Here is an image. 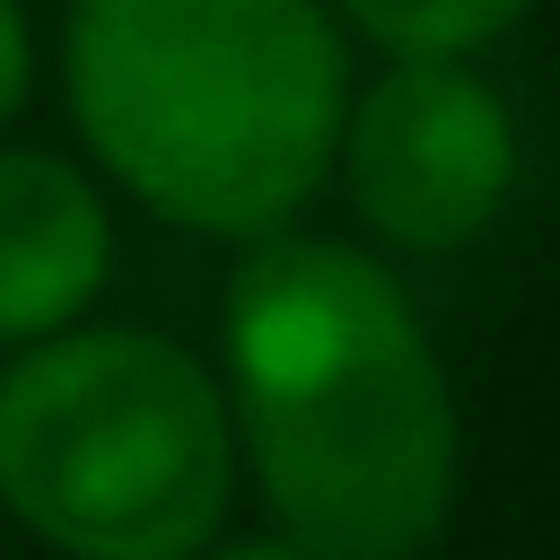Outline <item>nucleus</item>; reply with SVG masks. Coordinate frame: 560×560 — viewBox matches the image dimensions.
<instances>
[{"mask_svg":"<svg viewBox=\"0 0 560 560\" xmlns=\"http://www.w3.org/2000/svg\"><path fill=\"white\" fill-rule=\"evenodd\" d=\"M210 368L271 534L315 560H420L446 534L464 481L455 376L376 245L306 219L236 245Z\"/></svg>","mask_w":560,"mask_h":560,"instance_id":"obj_1","label":"nucleus"},{"mask_svg":"<svg viewBox=\"0 0 560 560\" xmlns=\"http://www.w3.org/2000/svg\"><path fill=\"white\" fill-rule=\"evenodd\" d=\"M350 52L324 0H61L52 88L105 192L254 245L332 184Z\"/></svg>","mask_w":560,"mask_h":560,"instance_id":"obj_2","label":"nucleus"},{"mask_svg":"<svg viewBox=\"0 0 560 560\" xmlns=\"http://www.w3.org/2000/svg\"><path fill=\"white\" fill-rule=\"evenodd\" d=\"M245 472L219 368L158 324H70L0 359V508L52 560H201Z\"/></svg>","mask_w":560,"mask_h":560,"instance_id":"obj_3","label":"nucleus"},{"mask_svg":"<svg viewBox=\"0 0 560 560\" xmlns=\"http://www.w3.org/2000/svg\"><path fill=\"white\" fill-rule=\"evenodd\" d=\"M332 184L385 262L472 254L525 184L516 105L481 61H376L350 79Z\"/></svg>","mask_w":560,"mask_h":560,"instance_id":"obj_4","label":"nucleus"},{"mask_svg":"<svg viewBox=\"0 0 560 560\" xmlns=\"http://www.w3.org/2000/svg\"><path fill=\"white\" fill-rule=\"evenodd\" d=\"M114 280V192L79 149L0 140V359L96 315Z\"/></svg>","mask_w":560,"mask_h":560,"instance_id":"obj_5","label":"nucleus"},{"mask_svg":"<svg viewBox=\"0 0 560 560\" xmlns=\"http://www.w3.org/2000/svg\"><path fill=\"white\" fill-rule=\"evenodd\" d=\"M376 61H490L542 0H324Z\"/></svg>","mask_w":560,"mask_h":560,"instance_id":"obj_6","label":"nucleus"},{"mask_svg":"<svg viewBox=\"0 0 560 560\" xmlns=\"http://www.w3.org/2000/svg\"><path fill=\"white\" fill-rule=\"evenodd\" d=\"M35 79H44L35 9H26V0H0V140H9V131H18V114L35 105Z\"/></svg>","mask_w":560,"mask_h":560,"instance_id":"obj_7","label":"nucleus"},{"mask_svg":"<svg viewBox=\"0 0 560 560\" xmlns=\"http://www.w3.org/2000/svg\"><path fill=\"white\" fill-rule=\"evenodd\" d=\"M201 560H315V551H306V542H289V534H271V525H262V534H219V542H210V551H201Z\"/></svg>","mask_w":560,"mask_h":560,"instance_id":"obj_8","label":"nucleus"}]
</instances>
